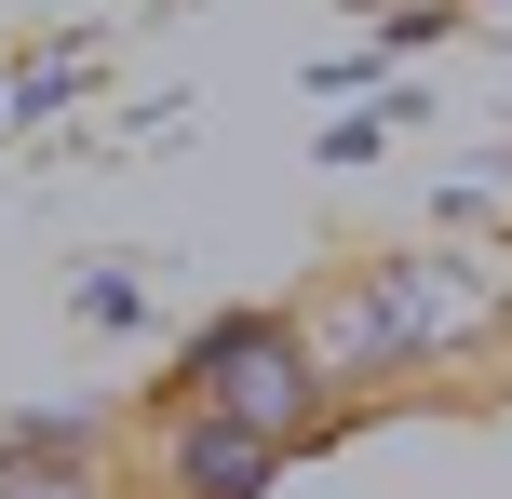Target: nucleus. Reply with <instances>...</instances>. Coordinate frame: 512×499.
<instances>
[{
  "mask_svg": "<svg viewBox=\"0 0 512 499\" xmlns=\"http://www.w3.org/2000/svg\"><path fill=\"white\" fill-rule=\"evenodd\" d=\"M162 405H203V419H243V432H270V446H310L337 392H324V365H310L297 311H216L203 338L176 351Z\"/></svg>",
  "mask_w": 512,
  "mask_h": 499,
  "instance_id": "f257e3e1",
  "label": "nucleus"
},
{
  "mask_svg": "<svg viewBox=\"0 0 512 499\" xmlns=\"http://www.w3.org/2000/svg\"><path fill=\"white\" fill-rule=\"evenodd\" d=\"M364 284H378L391 338H405V378H472L499 351V324H512V270L472 257V243H405V257H378Z\"/></svg>",
  "mask_w": 512,
  "mask_h": 499,
  "instance_id": "f03ea898",
  "label": "nucleus"
},
{
  "mask_svg": "<svg viewBox=\"0 0 512 499\" xmlns=\"http://www.w3.org/2000/svg\"><path fill=\"white\" fill-rule=\"evenodd\" d=\"M283 459H297V446H270V432H243V419H203V405H162V419H149L162 499H256Z\"/></svg>",
  "mask_w": 512,
  "mask_h": 499,
  "instance_id": "7ed1b4c3",
  "label": "nucleus"
},
{
  "mask_svg": "<svg viewBox=\"0 0 512 499\" xmlns=\"http://www.w3.org/2000/svg\"><path fill=\"white\" fill-rule=\"evenodd\" d=\"M297 338H310V365H324V392H405V338H391V311H378L364 270H337V284L310 297Z\"/></svg>",
  "mask_w": 512,
  "mask_h": 499,
  "instance_id": "20e7f679",
  "label": "nucleus"
},
{
  "mask_svg": "<svg viewBox=\"0 0 512 499\" xmlns=\"http://www.w3.org/2000/svg\"><path fill=\"white\" fill-rule=\"evenodd\" d=\"M0 499H108L95 459H27V473H0Z\"/></svg>",
  "mask_w": 512,
  "mask_h": 499,
  "instance_id": "39448f33",
  "label": "nucleus"
}]
</instances>
